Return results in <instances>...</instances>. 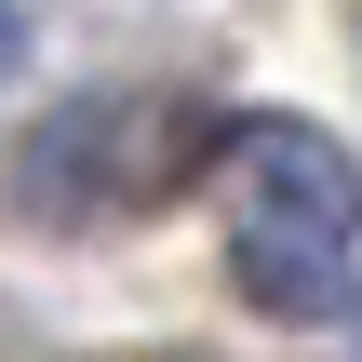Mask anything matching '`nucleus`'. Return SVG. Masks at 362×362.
<instances>
[{"label":"nucleus","instance_id":"1","mask_svg":"<svg viewBox=\"0 0 362 362\" xmlns=\"http://www.w3.org/2000/svg\"><path fill=\"white\" fill-rule=\"evenodd\" d=\"M202 188H215V242H228V269H242V296H255L269 322L349 309V269H362V161L322 134V121H296V107L215 121Z\"/></svg>","mask_w":362,"mask_h":362},{"label":"nucleus","instance_id":"2","mask_svg":"<svg viewBox=\"0 0 362 362\" xmlns=\"http://www.w3.org/2000/svg\"><path fill=\"white\" fill-rule=\"evenodd\" d=\"M0 67H13V0H0Z\"/></svg>","mask_w":362,"mask_h":362}]
</instances>
